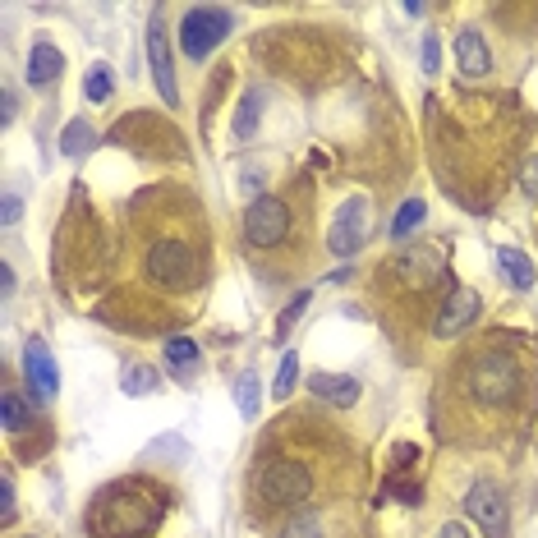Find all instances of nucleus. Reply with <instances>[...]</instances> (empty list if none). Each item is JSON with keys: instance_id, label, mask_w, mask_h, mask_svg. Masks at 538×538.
Here are the masks:
<instances>
[{"instance_id": "obj_1", "label": "nucleus", "mask_w": 538, "mask_h": 538, "mask_svg": "<svg viewBox=\"0 0 538 538\" xmlns=\"http://www.w3.org/2000/svg\"><path fill=\"white\" fill-rule=\"evenodd\" d=\"M161 525V497L148 493V488H111V493L97 502V516H92V529L106 538H143Z\"/></svg>"}, {"instance_id": "obj_2", "label": "nucleus", "mask_w": 538, "mask_h": 538, "mask_svg": "<svg viewBox=\"0 0 538 538\" xmlns=\"http://www.w3.org/2000/svg\"><path fill=\"white\" fill-rule=\"evenodd\" d=\"M230 33V14L217 10V5H194V10L180 19V51L189 60H207L226 42Z\"/></svg>"}, {"instance_id": "obj_3", "label": "nucleus", "mask_w": 538, "mask_h": 538, "mask_svg": "<svg viewBox=\"0 0 538 538\" xmlns=\"http://www.w3.org/2000/svg\"><path fill=\"white\" fill-rule=\"evenodd\" d=\"M258 493H263L267 506H299L313 493V479L304 465H295V460H272V465H263V474H258Z\"/></svg>"}, {"instance_id": "obj_4", "label": "nucleus", "mask_w": 538, "mask_h": 538, "mask_svg": "<svg viewBox=\"0 0 538 538\" xmlns=\"http://www.w3.org/2000/svg\"><path fill=\"white\" fill-rule=\"evenodd\" d=\"M148 276L157 281V286L166 290H184V286H194L198 281V253L189 249V244H152L148 253Z\"/></svg>"}, {"instance_id": "obj_5", "label": "nucleus", "mask_w": 538, "mask_h": 538, "mask_svg": "<svg viewBox=\"0 0 538 538\" xmlns=\"http://www.w3.org/2000/svg\"><path fill=\"white\" fill-rule=\"evenodd\" d=\"M364 240H368V198L355 194L336 207L332 226H327V249H332L336 258H355V253L364 249Z\"/></svg>"}, {"instance_id": "obj_6", "label": "nucleus", "mask_w": 538, "mask_h": 538, "mask_svg": "<svg viewBox=\"0 0 538 538\" xmlns=\"http://www.w3.org/2000/svg\"><path fill=\"white\" fill-rule=\"evenodd\" d=\"M465 511L474 516V525L488 538H511V506H506V493L493 479H479L465 493Z\"/></svg>"}, {"instance_id": "obj_7", "label": "nucleus", "mask_w": 538, "mask_h": 538, "mask_svg": "<svg viewBox=\"0 0 538 538\" xmlns=\"http://www.w3.org/2000/svg\"><path fill=\"white\" fill-rule=\"evenodd\" d=\"M244 235H249V244H258V249H276V244L290 235V207L272 194L253 198L249 212H244Z\"/></svg>"}, {"instance_id": "obj_8", "label": "nucleus", "mask_w": 538, "mask_h": 538, "mask_svg": "<svg viewBox=\"0 0 538 538\" xmlns=\"http://www.w3.org/2000/svg\"><path fill=\"white\" fill-rule=\"evenodd\" d=\"M516 387H520V373H516V364H511L506 355H483V359H474V368H470V391L479 396V401L502 405V401H511V396H516Z\"/></svg>"}, {"instance_id": "obj_9", "label": "nucleus", "mask_w": 538, "mask_h": 538, "mask_svg": "<svg viewBox=\"0 0 538 538\" xmlns=\"http://www.w3.org/2000/svg\"><path fill=\"white\" fill-rule=\"evenodd\" d=\"M148 65H152V83H157L161 102L175 106L180 102V88H175V56H171V37H166L161 19H152V28H148Z\"/></svg>"}, {"instance_id": "obj_10", "label": "nucleus", "mask_w": 538, "mask_h": 538, "mask_svg": "<svg viewBox=\"0 0 538 538\" xmlns=\"http://www.w3.org/2000/svg\"><path fill=\"white\" fill-rule=\"evenodd\" d=\"M23 378H28V391H33L37 401H56L60 373H56V359H51V350H46L42 341L23 345Z\"/></svg>"}, {"instance_id": "obj_11", "label": "nucleus", "mask_w": 538, "mask_h": 538, "mask_svg": "<svg viewBox=\"0 0 538 538\" xmlns=\"http://www.w3.org/2000/svg\"><path fill=\"white\" fill-rule=\"evenodd\" d=\"M474 318H479V295H474V290H451L442 313H437L433 332L442 336V341H451V336H460L465 327H474Z\"/></svg>"}, {"instance_id": "obj_12", "label": "nucleus", "mask_w": 538, "mask_h": 538, "mask_svg": "<svg viewBox=\"0 0 538 538\" xmlns=\"http://www.w3.org/2000/svg\"><path fill=\"white\" fill-rule=\"evenodd\" d=\"M456 60H460V74L465 79H483L493 69V56H488V42H483L479 28H465L456 37Z\"/></svg>"}, {"instance_id": "obj_13", "label": "nucleus", "mask_w": 538, "mask_h": 538, "mask_svg": "<svg viewBox=\"0 0 538 538\" xmlns=\"http://www.w3.org/2000/svg\"><path fill=\"white\" fill-rule=\"evenodd\" d=\"M60 69H65V56H60V46L51 42H33V51H28V83L33 88H46V83H56L60 79Z\"/></svg>"}, {"instance_id": "obj_14", "label": "nucleus", "mask_w": 538, "mask_h": 538, "mask_svg": "<svg viewBox=\"0 0 538 538\" xmlns=\"http://www.w3.org/2000/svg\"><path fill=\"white\" fill-rule=\"evenodd\" d=\"M309 391H313V396H322V401L341 405V410L359 401V382L345 378V373H313V378H309Z\"/></svg>"}, {"instance_id": "obj_15", "label": "nucleus", "mask_w": 538, "mask_h": 538, "mask_svg": "<svg viewBox=\"0 0 538 538\" xmlns=\"http://www.w3.org/2000/svg\"><path fill=\"white\" fill-rule=\"evenodd\" d=\"M497 263H502L506 281H511L516 290H534L538 272H534V263H529V258H525L520 249H511V244H506V249H497Z\"/></svg>"}, {"instance_id": "obj_16", "label": "nucleus", "mask_w": 538, "mask_h": 538, "mask_svg": "<svg viewBox=\"0 0 538 538\" xmlns=\"http://www.w3.org/2000/svg\"><path fill=\"white\" fill-rule=\"evenodd\" d=\"M97 148V129L88 125V120H69L65 129H60V152H65V157H88V152Z\"/></svg>"}, {"instance_id": "obj_17", "label": "nucleus", "mask_w": 538, "mask_h": 538, "mask_svg": "<svg viewBox=\"0 0 538 538\" xmlns=\"http://www.w3.org/2000/svg\"><path fill=\"white\" fill-rule=\"evenodd\" d=\"M235 410H240L244 419H253V414L263 410V387H258V373H240V378H235Z\"/></svg>"}, {"instance_id": "obj_18", "label": "nucleus", "mask_w": 538, "mask_h": 538, "mask_svg": "<svg viewBox=\"0 0 538 538\" xmlns=\"http://www.w3.org/2000/svg\"><path fill=\"white\" fill-rule=\"evenodd\" d=\"M424 217H428V207H424V198H410V203L391 217V240H405V235H414V230L424 226Z\"/></svg>"}, {"instance_id": "obj_19", "label": "nucleus", "mask_w": 538, "mask_h": 538, "mask_svg": "<svg viewBox=\"0 0 538 538\" xmlns=\"http://www.w3.org/2000/svg\"><path fill=\"white\" fill-rule=\"evenodd\" d=\"M258 120H263V92H249L240 102V111H235V138H249L253 129H258Z\"/></svg>"}, {"instance_id": "obj_20", "label": "nucleus", "mask_w": 538, "mask_h": 538, "mask_svg": "<svg viewBox=\"0 0 538 538\" xmlns=\"http://www.w3.org/2000/svg\"><path fill=\"white\" fill-rule=\"evenodd\" d=\"M0 424H5V433H19V428L28 424V401H23L14 387L0 396Z\"/></svg>"}, {"instance_id": "obj_21", "label": "nucleus", "mask_w": 538, "mask_h": 538, "mask_svg": "<svg viewBox=\"0 0 538 538\" xmlns=\"http://www.w3.org/2000/svg\"><path fill=\"white\" fill-rule=\"evenodd\" d=\"M295 382H299V355L290 350V355H281V364H276L272 396H276V401H290V391H295Z\"/></svg>"}, {"instance_id": "obj_22", "label": "nucleus", "mask_w": 538, "mask_h": 538, "mask_svg": "<svg viewBox=\"0 0 538 538\" xmlns=\"http://www.w3.org/2000/svg\"><path fill=\"white\" fill-rule=\"evenodd\" d=\"M276 538H322V516L318 511H299V516H290L286 525H281Z\"/></svg>"}, {"instance_id": "obj_23", "label": "nucleus", "mask_w": 538, "mask_h": 538, "mask_svg": "<svg viewBox=\"0 0 538 538\" xmlns=\"http://www.w3.org/2000/svg\"><path fill=\"white\" fill-rule=\"evenodd\" d=\"M111 92H115L111 69H106V65H92V69H88V79H83V97H88V102H106Z\"/></svg>"}, {"instance_id": "obj_24", "label": "nucleus", "mask_w": 538, "mask_h": 538, "mask_svg": "<svg viewBox=\"0 0 538 538\" xmlns=\"http://www.w3.org/2000/svg\"><path fill=\"white\" fill-rule=\"evenodd\" d=\"M309 299H313V290H299V295L290 299L286 309H281V318H276V336H290V327L299 322V313L309 309Z\"/></svg>"}, {"instance_id": "obj_25", "label": "nucleus", "mask_w": 538, "mask_h": 538, "mask_svg": "<svg viewBox=\"0 0 538 538\" xmlns=\"http://www.w3.org/2000/svg\"><path fill=\"white\" fill-rule=\"evenodd\" d=\"M166 359H171L175 368H180V364H194V359H198V345L189 341V336H171V341H166Z\"/></svg>"}, {"instance_id": "obj_26", "label": "nucleus", "mask_w": 538, "mask_h": 538, "mask_svg": "<svg viewBox=\"0 0 538 538\" xmlns=\"http://www.w3.org/2000/svg\"><path fill=\"white\" fill-rule=\"evenodd\" d=\"M157 387V373H152V368H125V391L129 396H138V391H152Z\"/></svg>"}, {"instance_id": "obj_27", "label": "nucleus", "mask_w": 538, "mask_h": 538, "mask_svg": "<svg viewBox=\"0 0 538 538\" xmlns=\"http://www.w3.org/2000/svg\"><path fill=\"white\" fill-rule=\"evenodd\" d=\"M419 60H424V74H437V69H442V42H437V33L424 37V51H419Z\"/></svg>"}, {"instance_id": "obj_28", "label": "nucleus", "mask_w": 538, "mask_h": 538, "mask_svg": "<svg viewBox=\"0 0 538 538\" xmlns=\"http://www.w3.org/2000/svg\"><path fill=\"white\" fill-rule=\"evenodd\" d=\"M14 516H19V511H14V479L10 474H0V520L14 525Z\"/></svg>"}, {"instance_id": "obj_29", "label": "nucleus", "mask_w": 538, "mask_h": 538, "mask_svg": "<svg viewBox=\"0 0 538 538\" xmlns=\"http://www.w3.org/2000/svg\"><path fill=\"white\" fill-rule=\"evenodd\" d=\"M520 189H525L529 198H538V157L525 161V171H520Z\"/></svg>"}, {"instance_id": "obj_30", "label": "nucleus", "mask_w": 538, "mask_h": 538, "mask_svg": "<svg viewBox=\"0 0 538 538\" xmlns=\"http://www.w3.org/2000/svg\"><path fill=\"white\" fill-rule=\"evenodd\" d=\"M0 212H5L0 221H5V226H14V221L23 217V198L19 194H5V207H0Z\"/></svg>"}, {"instance_id": "obj_31", "label": "nucleus", "mask_w": 538, "mask_h": 538, "mask_svg": "<svg viewBox=\"0 0 538 538\" xmlns=\"http://www.w3.org/2000/svg\"><path fill=\"white\" fill-rule=\"evenodd\" d=\"M0 286H5L0 295L14 299V286H19V276H14V267H10V263H0Z\"/></svg>"}, {"instance_id": "obj_32", "label": "nucleus", "mask_w": 538, "mask_h": 538, "mask_svg": "<svg viewBox=\"0 0 538 538\" xmlns=\"http://www.w3.org/2000/svg\"><path fill=\"white\" fill-rule=\"evenodd\" d=\"M0 102H5L0 120H5V125H14V115H19V97H14V88H5V97H0Z\"/></svg>"}, {"instance_id": "obj_33", "label": "nucleus", "mask_w": 538, "mask_h": 538, "mask_svg": "<svg viewBox=\"0 0 538 538\" xmlns=\"http://www.w3.org/2000/svg\"><path fill=\"white\" fill-rule=\"evenodd\" d=\"M437 538H470V529H465V525H456V520H451V525H442V529H437Z\"/></svg>"}]
</instances>
